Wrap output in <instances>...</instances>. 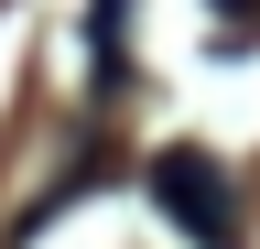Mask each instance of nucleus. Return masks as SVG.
Masks as SVG:
<instances>
[{"label":"nucleus","instance_id":"nucleus-2","mask_svg":"<svg viewBox=\"0 0 260 249\" xmlns=\"http://www.w3.org/2000/svg\"><path fill=\"white\" fill-rule=\"evenodd\" d=\"M87 44H98V87H130V0H98Z\"/></svg>","mask_w":260,"mask_h":249},{"label":"nucleus","instance_id":"nucleus-1","mask_svg":"<svg viewBox=\"0 0 260 249\" xmlns=\"http://www.w3.org/2000/svg\"><path fill=\"white\" fill-rule=\"evenodd\" d=\"M152 206L174 217L195 249H239V184H228V163H217V152H195V141L152 152Z\"/></svg>","mask_w":260,"mask_h":249},{"label":"nucleus","instance_id":"nucleus-3","mask_svg":"<svg viewBox=\"0 0 260 249\" xmlns=\"http://www.w3.org/2000/svg\"><path fill=\"white\" fill-rule=\"evenodd\" d=\"M217 11H228V22H249V11H260V0H217Z\"/></svg>","mask_w":260,"mask_h":249}]
</instances>
